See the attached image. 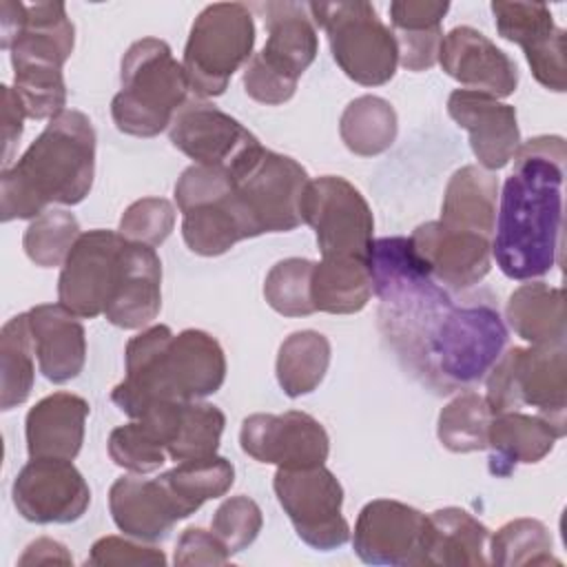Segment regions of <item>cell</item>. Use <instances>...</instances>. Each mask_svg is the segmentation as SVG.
<instances>
[{
  "label": "cell",
  "instance_id": "6da1fadb",
  "mask_svg": "<svg viewBox=\"0 0 567 567\" xmlns=\"http://www.w3.org/2000/svg\"><path fill=\"white\" fill-rule=\"evenodd\" d=\"M372 290L379 330L401 365L423 385L450 394L481 381L507 343L492 301L456 303L414 250L410 237L374 239Z\"/></svg>",
  "mask_w": 567,
  "mask_h": 567
},
{
  "label": "cell",
  "instance_id": "7a4b0ae2",
  "mask_svg": "<svg viewBox=\"0 0 567 567\" xmlns=\"http://www.w3.org/2000/svg\"><path fill=\"white\" fill-rule=\"evenodd\" d=\"M514 171L503 184L492 237V255L509 279L547 275L560 250L563 182L567 148L558 135L520 142Z\"/></svg>",
  "mask_w": 567,
  "mask_h": 567
},
{
  "label": "cell",
  "instance_id": "3957f363",
  "mask_svg": "<svg viewBox=\"0 0 567 567\" xmlns=\"http://www.w3.org/2000/svg\"><path fill=\"white\" fill-rule=\"evenodd\" d=\"M126 377L111 401L131 419L159 401H199L215 394L226 379V354L204 330L173 334L168 326L144 328L124 350Z\"/></svg>",
  "mask_w": 567,
  "mask_h": 567
},
{
  "label": "cell",
  "instance_id": "277c9868",
  "mask_svg": "<svg viewBox=\"0 0 567 567\" xmlns=\"http://www.w3.org/2000/svg\"><path fill=\"white\" fill-rule=\"evenodd\" d=\"M95 177V128L75 109H66L29 144L22 157L2 168L0 217L35 219L51 204H80Z\"/></svg>",
  "mask_w": 567,
  "mask_h": 567
},
{
  "label": "cell",
  "instance_id": "5b68a950",
  "mask_svg": "<svg viewBox=\"0 0 567 567\" xmlns=\"http://www.w3.org/2000/svg\"><path fill=\"white\" fill-rule=\"evenodd\" d=\"M75 27L64 2H0V47L9 51L13 89L31 120L66 111L62 66L71 58Z\"/></svg>",
  "mask_w": 567,
  "mask_h": 567
},
{
  "label": "cell",
  "instance_id": "8992f818",
  "mask_svg": "<svg viewBox=\"0 0 567 567\" xmlns=\"http://www.w3.org/2000/svg\"><path fill=\"white\" fill-rule=\"evenodd\" d=\"M120 82L111 115L122 133L135 137H155L168 128L190 93L182 62L159 38H142L126 49Z\"/></svg>",
  "mask_w": 567,
  "mask_h": 567
},
{
  "label": "cell",
  "instance_id": "52a82bcc",
  "mask_svg": "<svg viewBox=\"0 0 567 567\" xmlns=\"http://www.w3.org/2000/svg\"><path fill=\"white\" fill-rule=\"evenodd\" d=\"M230 213L244 235L288 233L301 224V195L310 182L306 168L281 153L259 146L233 171Z\"/></svg>",
  "mask_w": 567,
  "mask_h": 567
},
{
  "label": "cell",
  "instance_id": "ba28073f",
  "mask_svg": "<svg viewBox=\"0 0 567 567\" xmlns=\"http://www.w3.org/2000/svg\"><path fill=\"white\" fill-rule=\"evenodd\" d=\"M487 377V408L492 414L536 408L563 436L567 434V350L565 341L509 348L496 359Z\"/></svg>",
  "mask_w": 567,
  "mask_h": 567
},
{
  "label": "cell",
  "instance_id": "9c48e42d",
  "mask_svg": "<svg viewBox=\"0 0 567 567\" xmlns=\"http://www.w3.org/2000/svg\"><path fill=\"white\" fill-rule=\"evenodd\" d=\"M252 47L255 20L246 4L204 7L190 27L182 60L190 93L199 100L221 95L233 73L252 58Z\"/></svg>",
  "mask_w": 567,
  "mask_h": 567
},
{
  "label": "cell",
  "instance_id": "30bf717a",
  "mask_svg": "<svg viewBox=\"0 0 567 567\" xmlns=\"http://www.w3.org/2000/svg\"><path fill=\"white\" fill-rule=\"evenodd\" d=\"M308 13L326 31L334 62L350 80L381 86L394 78L399 47L370 2H308Z\"/></svg>",
  "mask_w": 567,
  "mask_h": 567
},
{
  "label": "cell",
  "instance_id": "8fae6325",
  "mask_svg": "<svg viewBox=\"0 0 567 567\" xmlns=\"http://www.w3.org/2000/svg\"><path fill=\"white\" fill-rule=\"evenodd\" d=\"M301 221L317 235L321 257H370L374 217L357 186L339 175H321L306 184Z\"/></svg>",
  "mask_w": 567,
  "mask_h": 567
},
{
  "label": "cell",
  "instance_id": "7c38bea8",
  "mask_svg": "<svg viewBox=\"0 0 567 567\" xmlns=\"http://www.w3.org/2000/svg\"><path fill=\"white\" fill-rule=\"evenodd\" d=\"M272 487L306 545L330 551L350 540V525L341 514L343 487L326 465L277 467Z\"/></svg>",
  "mask_w": 567,
  "mask_h": 567
},
{
  "label": "cell",
  "instance_id": "4fadbf2b",
  "mask_svg": "<svg viewBox=\"0 0 567 567\" xmlns=\"http://www.w3.org/2000/svg\"><path fill=\"white\" fill-rule=\"evenodd\" d=\"M128 239L113 230H86L73 244L58 279V301L80 319L104 315L126 259Z\"/></svg>",
  "mask_w": 567,
  "mask_h": 567
},
{
  "label": "cell",
  "instance_id": "5bb4252c",
  "mask_svg": "<svg viewBox=\"0 0 567 567\" xmlns=\"http://www.w3.org/2000/svg\"><path fill=\"white\" fill-rule=\"evenodd\" d=\"M352 547L368 565H427L430 516L401 501H370L357 516Z\"/></svg>",
  "mask_w": 567,
  "mask_h": 567
},
{
  "label": "cell",
  "instance_id": "9a60e30c",
  "mask_svg": "<svg viewBox=\"0 0 567 567\" xmlns=\"http://www.w3.org/2000/svg\"><path fill=\"white\" fill-rule=\"evenodd\" d=\"M239 443L250 458L288 470L323 465L330 452L326 427L315 416L299 410L246 416L241 421Z\"/></svg>",
  "mask_w": 567,
  "mask_h": 567
},
{
  "label": "cell",
  "instance_id": "2e32d148",
  "mask_svg": "<svg viewBox=\"0 0 567 567\" xmlns=\"http://www.w3.org/2000/svg\"><path fill=\"white\" fill-rule=\"evenodd\" d=\"M18 514L31 523H73L91 505V489L80 470L66 458H31L11 487Z\"/></svg>",
  "mask_w": 567,
  "mask_h": 567
},
{
  "label": "cell",
  "instance_id": "e0dca14e",
  "mask_svg": "<svg viewBox=\"0 0 567 567\" xmlns=\"http://www.w3.org/2000/svg\"><path fill=\"white\" fill-rule=\"evenodd\" d=\"M168 137L171 144L195 159V164L224 168L228 173L261 146L241 122L199 97L188 100L175 113Z\"/></svg>",
  "mask_w": 567,
  "mask_h": 567
},
{
  "label": "cell",
  "instance_id": "ac0fdd59",
  "mask_svg": "<svg viewBox=\"0 0 567 567\" xmlns=\"http://www.w3.org/2000/svg\"><path fill=\"white\" fill-rule=\"evenodd\" d=\"M492 13L498 35L523 49L536 82L563 93L567 89L565 29L556 27L549 7L543 2L494 0Z\"/></svg>",
  "mask_w": 567,
  "mask_h": 567
},
{
  "label": "cell",
  "instance_id": "d6986e66",
  "mask_svg": "<svg viewBox=\"0 0 567 567\" xmlns=\"http://www.w3.org/2000/svg\"><path fill=\"white\" fill-rule=\"evenodd\" d=\"M410 241L432 277L450 290L476 286L492 268V237L450 228L439 219L416 226Z\"/></svg>",
  "mask_w": 567,
  "mask_h": 567
},
{
  "label": "cell",
  "instance_id": "ffe728a7",
  "mask_svg": "<svg viewBox=\"0 0 567 567\" xmlns=\"http://www.w3.org/2000/svg\"><path fill=\"white\" fill-rule=\"evenodd\" d=\"M447 113L470 133L472 153L485 171L505 168L520 146V128L512 104L481 91L456 89L447 97Z\"/></svg>",
  "mask_w": 567,
  "mask_h": 567
},
{
  "label": "cell",
  "instance_id": "44dd1931",
  "mask_svg": "<svg viewBox=\"0 0 567 567\" xmlns=\"http://www.w3.org/2000/svg\"><path fill=\"white\" fill-rule=\"evenodd\" d=\"M441 69L463 86L492 97H509L518 86L516 62L474 27H454L439 49Z\"/></svg>",
  "mask_w": 567,
  "mask_h": 567
},
{
  "label": "cell",
  "instance_id": "7402d4cb",
  "mask_svg": "<svg viewBox=\"0 0 567 567\" xmlns=\"http://www.w3.org/2000/svg\"><path fill=\"white\" fill-rule=\"evenodd\" d=\"M268 29V40L255 58L288 84L299 82L301 73L315 62L319 38L308 4L266 2L259 7Z\"/></svg>",
  "mask_w": 567,
  "mask_h": 567
},
{
  "label": "cell",
  "instance_id": "603a6c76",
  "mask_svg": "<svg viewBox=\"0 0 567 567\" xmlns=\"http://www.w3.org/2000/svg\"><path fill=\"white\" fill-rule=\"evenodd\" d=\"M140 419H146L162 436L168 458L190 461L217 454L226 425L224 412L206 401H159Z\"/></svg>",
  "mask_w": 567,
  "mask_h": 567
},
{
  "label": "cell",
  "instance_id": "cb8c5ba5",
  "mask_svg": "<svg viewBox=\"0 0 567 567\" xmlns=\"http://www.w3.org/2000/svg\"><path fill=\"white\" fill-rule=\"evenodd\" d=\"M89 401L73 392H53L40 399L24 421L29 458L73 461L84 443Z\"/></svg>",
  "mask_w": 567,
  "mask_h": 567
},
{
  "label": "cell",
  "instance_id": "d4e9b609",
  "mask_svg": "<svg viewBox=\"0 0 567 567\" xmlns=\"http://www.w3.org/2000/svg\"><path fill=\"white\" fill-rule=\"evenodd\" d=\"M40 372L51 383L75 379L86 361V332L62 303H40L29 310Z\"/></svg>",
  "mask_w": 567,
  "mask_h": 567
},
{
  "label": "cell",
  "instance_id": "484cf974",
  "mask_svg": "<svg viewBox=\"0 0 567 567\" xmlns=\"http://www.w3.org/2000/svg\"><path fill=\"white\" fill-rule=\"evenodd\" d=\"M109 509L120 532L144 543L166 538L182 520L159 478L120 476L109 489Z\"/></svg>",
  "mask_w": 567,
  "mask_h": 567
},
{
  "label": "cell",
  "instance_id": "4316f807",
  "mask_svg": "<svg viewBox=\"0 0 567 567\" xmlns=\"http://www.w3.org/2000/svg\"><path fill=\"white\" fill-rule=\"evenodd\" d=\"M162 308V261L153 246L128 241L120 286L109 301L104 317L109 323L137 330L148 326Z\"/></svg>",
  "mask_w": 567,
  "mask_h": 567
},
{
  "label": "cell",
  "instance_id": "83f0119b",
  "mask_svg": "<svg viewBox=\"0 0 567 567\" xmlns=\"http://www.w3.org/2000/svg\"><path fill=\"white\" fill-rule=\"evenodd\" d=\"M563 434L540 414L503 412L492 414L487 427L489 474L496 478H507L518 465H532L543 461Z\"/></svg>",
  "mask_w": 567,
  "mask_h": 567
},
{
  "label": "cell",
  "instance_id": "f1b7e54d",
  "mask_svg": "<svg viewBox=\"0 0 567 567\" xmlns=\"http://www.w3.org/2000/svg\"><path fill=\"white\" fill-rule=\"evenodd\" d=\"M496 202V175L476 164L461 166L458 171H454L445 186L439 221L450 228L494 237Z\"/></svg>",
  "mask_w": 567,
  "mask_h": 567
},
{
  "label": "cell",
  "instance_id": "f546056e",
  "mask_svg": "<svg viewBox=\"0 0 567 567\" xmlns=\"http://www.w3.org/2000/svg\"><path fill=\"white\" fill-rule=\"evenodd\" d=\"M430 516L427 567H483L487 558L489 529L467 509L443 507Z\"/></svg>",
  "mask_w": 567,
  "mask_h": 567
},
{
  "label": "cell",
  "instance_id": "4dcf8cb0",
  "mask_svg": "<svg viewBox=\"0 0 567 567\" xmlns=\"http://www.w3.org/2000/svg\"><path fill=\"white\" fill-rule=\"evenodd\" d=\"M372 292L370 257H321L312 268L310 295L315 310L352 315L368 306Z\"/></svg>",
  "mask_w": 567,
  "mask_h": 567
},
{
  "label": "cell",
  "instance_id": "1f68e13d",
  "mask_svg": "<svg viewBox=\"0 0 567 567\" xmlns=\"http://www.w3.org/2000/svg\"><path fill=\"white\" fill-rule=\"evenodd\" d=\"M512 330L532 346L560 343L567 334L563 288L545 281L518 286L505 306Z\"/></svg>",
  "mask_w": 567,
  "mask_h": 567
},
{
  "label": "cell",
  "instance_id": "d6a6232c",
  "mask_svg": "<svg viewBox=\"0 0 567 567\" xmlns=\"http://www.w3.org/2000/svg\"><path fill=\"white\" fill-rule=\"evenodd\" d=\"M168 492L179 518L195 514L206 501L224 496L235 483V467L224 456H206L179 461L175 467L157 476Z\"/></svg>",
  "mask_w": 567,
  "mask_h": 567
},
{
  "label": "cell",
  "instance_id": "836d02e7",
  "mask_svg": "<svg viewBox=\"0 0 567 567\" xmlns=\"http://www.w3.org/2000/svg\"><path fill=\"white\" fill-rule=\"evenodd\" d=\"M330 365V341L317 330L288 334L277 352V383L286 396L297 399L319 388Z\"/></svg>",
  "mask_w": 567,
  "mask_h": 567
},
{
  "label": "cell",
  "instance_id": "e575fe53",
  "mask_svg": "<svg viewBox=\"0 0 567 567\" xmlns=\"http://www.w3.org/2000/svg\"><path fill=\"white\" fill-rule=\"evenodd\" d=\"M396 131V111L379 95L354 97L339 120V135L346 148L361 157L385 153L394 144Z\"/></svg>",
  "mask_w": 567,
  "mask_h": 567
},
{
  "label": "cell",
  "instance_id": "d590c367",
  "mask_svg": "<svg viewBox=\"0 0 567 567\" xmlns=\"http://www.w3.org/2000/svg\"><path fill=\"white\" fill-rule=\"evenodd\" d=\"M35 343L29 312L11 317L0 332V408L4 412L22 405L35 381Z\"/></svg>",
  "mask_w": 567,
  "mask_h": 567
},
{
  "label": "cell",
  "instance_id": "8d00e7d4",
  "mask_svg": "<svg viewBox=\"0 0 567 567\" xmlns=\"http://www.w3.org/2000/svg\"><path fill=\"white\" fill-rule=\"evenodd\" d=\"M228 193H224L221 197L195 204L182 213V237L195 255L217 257L244 239L230 213Z\"/></svg>",
  "mask_w": 567,
  "mask_h": 567
},
{
  "label": "cell",
  "instance_id": "74e56055",
  "mask_svg": "<svg viewBox=\"0 0 567 567\" xmlns=\"http://www.w3.org/2000/svg\"><path fill=\"white\" fill-rule=\"evenodd\" d=\"M492 412L485 396L465 390L456 394L439 414L436 436L441 445L454 454L481 452L487 447V427Z\"/></svg>",
  "mask_w": 567,
  "mask_h": 567
},
{
  "label": "cell",
  "instance_id": "f35d334b",
  "mask_svg": "<svg viewBox=\"0 0 567 567\" xmlns=\"http://www.w3.org/2000/svg\"><path fill=\"white\" fill-rule=\"evenodd\" d=\"M551 534L536 518H514L489 538V563L498 567L560 565L551 554Z\"/></svg>",
  "mask_w": 567,
  "mask_h": 567
},
{
  "label": "cell",
  "instance_id": "ab89813d",
  "mask_svg": "<svg viewBox=\"0 0 567 567\" xmlns=\"http://www.w3.org/2000/svg\"><path fill=\"white\" fill-rule=\"evenodd\" d=\"M80 235V224L73 213L49 208L31 219L22 237V248L35 266L53 268L66 261Z\"/></svg>",
  "mask_w": 567,
  "mask_h": 567
},
{
  "label": "cell",
  "instance_id": "60d3db41",
  "mask_svg": "<svg viewBox=\"0 0 567 567\" xmlns=\"http://www.w3.org/2000/svg\"><path fill=\"white\" fill-rule=\"evenodd\" d=\"M315 261L288 257L277 261L264 281V297L268 306L284 317H308L315 312L310 279Z\"/></svg>",
  "mask_w": 567,
  "mask_h": 567
},
{
  "label": "cell",
  "instance_id": "b9f144b4",
  "mask_svg": "<svg viewBox=\"0 0 567 567\" xmlns=\"http://www.w3.org/2000/svg\"><path fill=\"white\" fill-rule=\"evenodd\" d=\"M109 456L117 467L133 474H148L166 463L168 452L157 432L144 419H133L111 432Z\"/></svg>",
  "mask_w": 567,
  "mask_h": 567
},
{
  "label": "cell",
  "instance_id": "7bdbcfd3",
  "mask_svg": "<svg viewBox=\"0 0 567 567\" xmlns=\"http://www.w3.org/2000/svg\"><path fill=\"white\" fill-rule=\"evenodd\" d=\"M261 525H264V516L259 505L252 498L239 494V496L226 498L215 509L210 529L217 534V538L226 545L228 554L233 556L255 543V538L261 532Z\"/></svg>",
  "mask_w": 567,
  "mask_h": 567
},
{
  "label": "cell",
  "instance_id": "ee69618b",
  "mask_svg": "<svg viewBox=\"0 0 567 567\" xmlns=\"http://www.w3.org/2000/svg\"><path fill=\"white\" fill-rule=\"evenodd\" d=\"M175 226V208L164 197H142L120 217V235L135 244L159 246Z\"/></svg>",
  "mask_w": 567,
  "mask_h": 567
},
{
  "label": "cell",
  "instance_id": "f6af8a7d",
  "mask_svg": "<svg viewBox=\"0 0 567 567\" xmlns=\"http://www.w3.org/2000/svg\"><path fill=\"white\" fill-rule=\"evenodd\" d=\"M86 565L91 567H122V565H146V567H164L166 554L159 547L142 545L122 538V536H102L93 543L91 554L86 558Z\"/></svg>",
  "mask_w": 567,
  "mask_h": 567
},
{
  "label": "cell",
  "instance_id": "bcb514c9",
  "mask_svg": "<svg viewBox=\"0 0 567 567\" xmlns=\"http://www.w3.org/2000/svg\"><path fill=\"white\" fill-rule=\"evenodd\" d=\"M175 565H226L230 554L213 529L186 527L175 547Z\"/></svg>",
  "mask_w": 567,
  "mask_h": 567
},
{
  "label": "cell",
  "instance_id": "7dc6e473",
  "mask_svg": "<svg viewBox=\"0 0 567 567\" xmlns=\"http://www.w3.org/2000/svg\"><path fill=\"white\" fill-rule=\"evenodd\" d=\"M399 47V64L408 71H425L439 62L443 27L421 31H392Z\"/></svg>",
  "mask_w": 567,
  "mask_h": 567
},
{
  "label": "cell",
  "instance_id": "c3c4849f",
  "mask_svg": "<svg viewBox=\"0 0 567 567\" xmlns=\"http://www.w3.org/2000/svg\"><path fill=\"white\" fill-rule=\"evenodd\" d=\"M450 11V2L434 0H396L390 2V22L394 31H421L441 27L445 13Z\"/></svg>",
  "mask_w": 567,
  "mask_h": 567
},
{
  "label": "cell",
  "instance_id": "681fc988",
  "mask_svg": "<svg viewBox=\"0 0 567 567\" xmlns=\"http://www.w3.org/2000/svg\"><path fill=\"white\" fill-rule=\"evenodd\" d=\"M27 113L13 86H2V164L9 168L18 140L22 137V122Z\"/></svg>",
  "mask_w": 567,
  "mask_h": 567
},
{
  "label": "cell",
  "instance_id": "f907efd6",
  "mask_svg": "<svg viewBox=\"0 0 567 567\" xmlns=\"http://www.w3.org/2000/svg\"><path fill=\"white\" fill-rule=\"evenodd\" d=\"M18 565L20 567H27V565H73V558H71L69 549L62 543H58L53 538H38V540L27 545Z\"/></svg>",
  "mask_w": 567,
  "mask_h": 567
}]
</instances>
